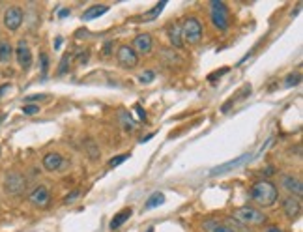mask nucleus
Listing matches in <instances>:
<instances>
[{
  "label": "nucleus",
  "instance_id": "c756f323",
  "mask_svg": "<svg viewBox=\"0 0 303 232\" xmlns=\"http://www.w3.org/2000/svg\"><path fill=\"white\" fill-rule=\"evenodd\" d=\"M79 195H81V193H79V191H73V193H70V195H68V197H66V202L70 204V202H73V200H77V198H79Z\"/></svg>",
  "mask_w": 303,
  "mask_h": 232
},
{
  "label": "nucleus",
  "instance_id": "393cba45",
  "mask_svg": "<svg viewBox=\"0 0 303 232\" xmlns=\"http://www.w3.org/2000/svg\"><path fill=\"white\" fill-rule=\"evenodd\" d=\"M40 62H42V75L45 77V75H47V68H49V57H47V53H42V55H40Z\"/></svg>",
  "mask_w": 303,
  "mask_h": 232
},
{
  "label": "nucleus",
  "instance_id": "39448f33",
  "mask_svg": "<svg viewBox=\"0 0 303 232\" xmlns=\"http://www.w3.org/2000/svg\"><path fill=\"white\" fill-rule=\"evenodd\" d=\"M25 185H27V178L17 170L8 172L6 178H4V191L8 195H19V193H23Z\"/></svg>",
  "mask_w": 303,
  "mask_h": 232
},
{
  "label": "nucleus",
  "instance_id": "9b49d317",
  "mask_svg": "<svg viewBox=\"0 0 303 232\" xmlns=\"http://www.w3.org/2000/svg\"><path fill=\"white\" fill-rule=\"evenodd\" d=\"M281 183H282V187L288 191L292 197H301L303 195V183L299 178H296V176H288V174H284L281 178Z\"/></svg>",
  "mask_w": 303,
  "mask_h": 232
},
{
  "label": "nucleus",
  "instance_id": "c85d7f7f",
  "mask_svg": "<svg viewBox=\"0 0 303 232\" xmlns=\"http://www.w3.org/2000/svg\"><path fill=\"white\" fill-rule=\"evenodd\" d=\"M299 81H301V77H299V75L296 73V75H288V79H286V83H284V85L290 88V86H296Z\"/></svg>",
  "mask_w": 303,
  "mask_h": 232
},
{
  "label": "nucleus",
  "instance_id": "4c0bfd02",
  "mask_svg": "<svg viewBox=\"0 0 303 232\" xmlns=\"http://www.w3.org/2000/svg\"><path fill=\"white\" fill-rule=\"evenodd\" d=\"M148 232H154V228H152V226H150V228H148Z\"/></svg>",
  "mask_w": 303,
  "mask_h": 232
},
{
  "label": "nucleus",
  "instance_id": "aec40b11",
  "mask_svg": "<svg viewBox=\"0 0 303 232\" xmlns=\"http://www.w3.org/2000/svg\"><path fill=\"white\" fill-rule=\"evenodd\" d=\"M14 57V49H12V45L8 42H0V62L2 64H8Z\"/></svg>",
  "mask_w": 303,
  "mask_h": 232
},
{
  "label": "nucleus",
  "instance_id": "dca6fc26",
  "mask_svg": "<svg viewBox=\"0 0 303 232\" xmlns=\"http://www.w3.org/2000/svg\"><path fill=\"white\" fill-rule=\"evenodd\" d=\"M131 213H133V210H131V208H126V210H122L120 213H116V215L111 219V230H116V228H120V226L126 223L127 219L131 217Z\"/></svg>",
  "mask_w": 303,
  "mask_h": 232
},
{
  "label": "nucleus",
  "instance_id": "f3484780",
  "mask_svg": "<svg viewBox=\"0 0 303 232\" xmlns=\"http://www.w3.org/2000/svg\"><path fill=\"white\" fill-rule=\"evenodd\" d=\"M107 12H109V8L107 6H99V4H96V6H90L88 10H85L83 19H85V21H92V19H96V17H101V15L107 14Z\"/></svg>",
  "mask_w": 303,
  "mask_h": 232
},
{
  "label": "nucleus",
  "instance_id": "6e6552de",
  "mask_svg": "<svg viewBox=\"0 0 303 232\" xmlns=\"http://www.w3.org/2000/svg\"><path fill=\"white\" fill-rule=\"evenodd\" d=\"M116 60H118L124 68H137V66H139V55H137L129 45H122L120 49H118Z\"/></svg>",
  "mask_w": 303,
  "mask_h": 232
},
{
  "label": "nucleus",
  "instance_id": "ddd939ff",
  "mask_svg": "<svg viewBox=\"0 0 303 232\" xmlns=\"http://www.w3.org/2000/svg\"><path fill=\"white\" fill-rule=\"evenodd\" d=\"M30 202L34 204V206H38V208H45L47 204L51 202V193L49 189L45 187V185H38L32 193H30Z\"/></svg>",
  "mask_w": 303,
  "mask_h": 232
},
{
  "label": "nucleus",
  "instance_id": "f704fd0d",
  "mask_svg": "<svg viewBox=\"0 0 303 232\" xmlns=\"http://www.w3.org/2000/svg\"><path fill=\"white\" fill-rule=\"evenodd\" d=\"M152 137H154V133H150V135H146V137H142L141 139V142H148L150 139H152Z\"/></svg>",
  "mask_w": 303,
  "mask_h": 232
},
{
  "label": "nucleus",
  "instance_id": "7c9ffc66",
  "mask_svg": "<svg viewBox=\"0 0 303 232\" xmlns=\"http://www.w3.org/2000/svg\"><path fill=\"white\" fill-rule=\"evenodd\" d=\"M135 111H137V114H139V118L141 120H146V113L141 109V105H135Z\"/></svg>",
  "mask_w": 303,
  "mask_h": 232
},
{
  "label": "nucleus",
  "instance_id": "72a5a7b5",
  "mask_svg": "<svg viewBox=\"0 0 303 232\" xmlns=\"http://www.w3.org/2000/svg\"><path fill=\"white\" fill-rule=\"evenodd\" d=\"M268 232H282V230H281V228H279V226L271 225V226H269V228H268Z\"/></svg>",
  "mask_w": 303,
  "mask_h": 232
},
{
  "label": "nucleus",
  "instance_id": "0eeeda50",
  "mask_svg": "<svg viewBox=\"0 0 303 232\" xmlns=\"http://www.w3.org/2000/svg\"><path fill=\"white\" fill-rule=\"evenodd\" d=\"M43 167H45V170H49V172H55V170L68 169V167H70V161H66L58 152H49V154H45V157H43Z\"/></svg>",
  "mask_w": 303,
  "mask_h": 232
},
{
  "label": "nucleus",
  "instance_id": "cd10ccee",
  "mask_svg": "<svg viewBox=\"0 0 303 232\" xmlns=\"http://www.w3.org/2000/svg\"><path fill=\"white\" fill-rule=\"evenodd\" d=\"M127 157H129V154H124V155H116V157H113V159H111V161H109V167H118V165H120V163H124L127 159Z\"/></svg>",
  "mask_w": 303,
  "mask_h": 232
},
{
  "label": "nucleus",
  "instance_id": "c9c22d12",
  "mask_svg": "<svg viewBox=\"0 0 303 232\" xmlns=\"http://www.w3.org/2000/svg\"><path fill=\"white\" fill-rule=\"evenodd\" d=\"M29 101H32V99H45V96H30V98H27Z\"/></svg>",
  "mask_w": 303,
  "mask_h": 232
},
{
  "label": "nucleus",
  "instance_id": "e433bc0d",
  "mask_svg": "<svg viewBox=\"0 0 303 232\" xmlns=\"http://www.w3.org/2000/svg\"><path fill=\"white\" fill-rule=\"evenodd\" d=\"M2 120H4V114H0V124H2Z\"/></svg>",
  "mask_w": 303,
  "mask_h": 232
},
{
  "label": "nucleus",
  "instance_id": "f257e3e1",
  "mask_svg": "<svg viewBox=\"0 0 303 232\" xmlns=\"http://www.w3.org/2000/svg\"><path fill=\"white\" fill-rule=\"evenodd\" d=\"M249 197L254 204H258L262 208H268V206H273L279 198V191L275 187L273 183L268 182V180H260V182H254L251 185V191H249Z\"/></svg>",
  "mask_w": 303,
  "mask_h": 232
},
{
  "label": "nucleus",
  "instance_id": "412c9836",
  "mask_svg": "<svg viewBox=\"0 0 303 232\" xmlns=\"http://www.w3.org/2000/svg\"><path fill=\"white\" fill-rule=\"evenodd\" d=\"M163 202H165V195H163V193H154V195H150V198L146 200V204H144V210L157 208V206H161Z\"/></svg>",
  "mask_w": 303,
  "mask_h": 232
},
{
  "label": "nucleus",
  "instance_id": "4be33fe9",
  "mask_svg": "<svg viewBox=\"0 0 303 232\" xmlns=\"http://www.w3.org/2000/svg\"><path fill=\"white\" fill-rule=\"evenodd\" d=\"M118 116H120V120H122V126L126 127L127 131L135 129V120L131 118V114L127 113V111H120V113H118Z\"/></svg>",
  "mask_w": 303,
  "mask_h": 232
},
{
  "label": "nucleus",
  "instance_id": "b1692460",
  "mask_svg": "<svg viewBox=\"0 0 303 232\" xmlns=\"http://www.w3.org/2000/svg\"><path fill=\"white\" fill-rule=\"evenodd\" d=\"M155 81V71L148 70V71H142L141 75H139V83L141 85H150V83H154Z\"/></svg>",
  "mask_w": 303,
  "mask_h": 232
},
{
  "label": "nucleus",
  "instance_id": "bb28decb",
  "mask_svg": "<svg viewBox=\"0 0 303 232\" xmlns=\"http://www.w3.org/2000/svg\"><path fill=\"white\" fill-rule=\"evenodd\" d=\"M40 109H42L40 105H32V103H27V105L23 107V113H25V114H30V116H32V114H38V113H40Z\"/></svg>",
  "mask_w": 303,
  "mask_h": 232
},
{
  "label": "nucleus",
  "instance_id": "4468645a",
  "mask_svg": "<svg viewBox=\"0 0 303 232\" xmlns=\"http://www.w3.org/2000/svg\"><path fill=\"white\" fill-rule=\"evenodd\" d=\"M83 148H85V154L90 161H98L99 157H101V150H99L98 142L94 141V139H90V137L83 139Z\"/></svg>",
  "mask_w": 303,
  "mask_h": 232
},
{
  "label": "nucleus",
  "instance_id": "5701e85b",
  "mask_svg": "<svg viewBox=\"0 0 303 232\" xmlns=\"http://www.w3.org/2000/svg\"><path fill=\"white\" fill-rule=\"evenodd\" d=\"M165 6H167V2L163 0V2H159V4H157V6L152 8V10H150L148 14L144 15V17H146V21H152V19H155V17H157V15L161 14L163 10H165Z\"/></svg>",
  "mask_w": 303,
  "mask_h": 232
},
{
  "label": "nucleus",
  "instance_id": "423d86ee",
  "mask_svg": "<svg viewBox=\"0 0 303 232\" xmlns=\"http://www.w3.org/2000/svg\"><path fill=\"white\" fill-rule=\"evenodd\" d=\"M23 17H25V14H23V10L19 6L8 8L6 14H4V25H6V29L12 30V32L19 30V27L23 25Z\"/></svg>",
  "mask_w": 303,
  "mask_h": 232
},
{
  "label": "nucleus",
  "instance_id": "6ab92c4d",
  "mask_svg": "<svg viewBox=\"0 0 303 232\" xmlns=\"http://www.w3.org/2000/svg\"><path fill=\"white\" fill-rule=\"evenodd\" d=\"M249 157V154H245V155H241V157H238V159H234V161H228V163H225V165H221V167H217V169H213L212 170V174L215 176V174H221V172H225V170H230L232 167H236V165H240V163H243Z\"/></svg>",
  "mask_w": 303,
  "mask_h": 232
},
{
  "label": "nucleus",
  "instance_id": "f03ea898",
  "mask_svg": "<svg viewBox=\"0 0 303 232\" xmlns=\"http://www.w3.org/2000/svg\"><path fill=\"white\" fill-rule=\"evenodd\" d=\"M234 219L240 221L241 225L258 226L266 223V213L258 208H253V206H241L238 210H234Z\"/></svg>",
  "mask_w": 303,
  "mask_h": 232
},
{
  "label": "nucleus",
  "instance_id": "9d476101",
  "mask_svg": "<svg viewBox=\"0 0 303 232\" xmlns=\"http://www.w3.org/2000/svg\"><path fill=\"white\" fill-rule=\"evenodd\" d=\"M15 55H17V62H19V66H21L23 70H29L30 66H32V53H30L29 43L25 42V40H21V42L17 43Z\"/></svg>",
  "mask_w": 303,
  "mask_h": 232
},
{
  "label": "nucleus",
  "instance_id": "a878e982",
  "mask_svg": "<svg viewBox=\"0 0 303 232\" xmlns=\"http://www.w3.org/2000/svg\"><path fill=\"white\" fill-rule=\"evenodd\" d=\"M70 53H66V55H64L62 57V62H60V68H58V75H64V73H66V71H68V60H70Z\"/></svg>",
  "mask_w": 303,
  "mask_h": 232
},
{
  "label": "nucleus",
  "instance_id": "7ed1b4c3",
  "mask_svg": "<svg viewBox=\"0 0 303 232\" xmlns=\"http://www.w3.org/2000/svg\"><path fill=\"white\" fill-rule=\"evenodd\" d=\"M182 40L189 45H195L202 40V25L195 17H187L182 25Z\"/></svg>",
  "mask_w": 303,
  "mask_h": 232
},
{
  "label": "nucleus",
  "instance_id": "2f4dec72",
  "mask_svg": "<svg viewBox=\"0 0 303 232\" xmlns=\"http://www.w3.org/2000/svg\"><path fill=\"white\" fill-rule=\"evenodd\" d=\"M68 15H70V10H68V8H64V10H60V12H58V17H68Z\"/></svg>",
  "mask_w": 303,
  "mask_h": 232
},
{
  "label": "nucleus",
  "instance_id": "2eb2a0df",
  "mask_svg": "<svg viewBox=\"0 0 303 232\" xmlns=\"http://www.w3.org/2000/svg\"><path fill=\"white\" fill-rule=\"evenodd\" d=\"M169 38L170 42H172V45L174 47H183V40H182V25H178V23H174V25H170L169 27Z\"/></svg>",
  "mask_w": 303,
  "mask_h": 232
},
{
  "label": "nucleus",
  "instance_id": "f8f14e48",
  "mask_svg": "<svg viewBox=\"0 0 303 232\" xmlns=\"http://www.w3.org/2000/svg\"><path fill=\"white\" fill-rule=\"evenodd\" d=\"M282 211H284V215L288 219H297L299 213H301V204H299V200L296 197L288 195V197L282 198Z\"/></svg>",
  "mask_w": 303,
  "mask_h": 232
},
{
  "label": "nucleus",
  "instance_id": "473e14b6",
  "mask_svg": "<svg viewBox=\"0 0 303 232\" xmlns=\"http://www.w3.org/2000/svg\"><path fill=\"white\" fill-rule=\"evenodd\" d=\"M8 88H10V85H2V86H0V98H2L4 94H6Z\"/></svg>",
  "mask_w": 303,
  "mask_h": 232
},
{
  "label": "nucleus",
  "instance_id": "a211bd4d",
  "mask_svg": "<svg viewBox=\"0 0 303 232\" xmlns=\"http://www.w3.org/2000/svg\"><path fill=\"white\" fill-rule=\"evenodd\" d=\"M204 230L206 232H234L230 226H225V225H221V223H217V221H204Z\"/></svg>",
  "mask_w": 303,
  "mask_h": 232
},
{
  "label": "nucleus",
  "instance_id": "1a4fd4ad",
  "mask_svg": "<svg viewBox=\"0 0 303 232\" xmlns=\"http://www.w3.org/2000/svg\"><path fill=\"white\" fill-rule=\"evenodd\" d=\"M131 49L137 53V55H150L152 49H154V40L150 34H139L133 40V45Z\"/></svg>",
  "mask_w": 303,
  "mask_h": 232
},
{
  "label": "nucleus",
  "instance_id": "20e7f679",
  "mask_svg": "<svg viewBox=\"0 0 303 232\" xmlns=\"http://www.w3.org/2000/svg\"><path fill=\"white\" fill-rule=\"evenodd\" d=\"M210 17H212L213 27L221 32H226L228 30V23H230V14L223 2H212V10H210Z\"/></svg>",
  "mask_w": 303,
  "mask_h": 232
}]
</instances>
